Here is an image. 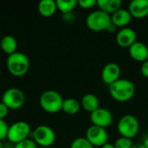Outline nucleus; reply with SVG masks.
<instances>
[{
  "label": "nucleus",
  "mask_w": 148,
  "mask_h": 148,
  "mask_svg": "<svg viewBox=\"0 0 148 148\" xmlns=\"http://www.w3.org/2000/svg\"><path fill=\"white\" fill-rule=\"evenodd\" d=\"M111 97L119 102H126L130 101L135 94L134 84L127 80L120 78L115 82L108 86Z\"/></svg>",
  "instance_id": "obj_1"
},
{
  "label": "nucleus",
  "mask_w": 148,
  "mask_h": 148,
  "mask_svg": "<svg viewBox=\"0 0 148 148\" xmlns=\"http://www.w3.org/2000/svg\"><path fill=\"white\" fill-rule=\"evenodd\" d=\"M6 64L9 72L16 77L24 75L29 69V60L22 52H15L8 56Z\"/></svg>",
  "instance_id": "obj_2"
},
{
  "label": "nucleus",
  "mask_w": 148,
  "mask_h": 148,
  "mask_svg": "<svg viewBox=\"0 0 148 148\" xmlns=\"http://www.w3.org/2000/svg\"><path fill=\"white\" fill-rule=\"evenodd\" d=\"M64 99L55 90H47L43 92L39 99L41 108L47 113L56 114L62 110Z\"/></svg>",
  "instance_id": "obj_3"
},
{
  "label": "nucleus",
  "mask_w": 148,
  "mask_h": 148,
  "mask_svg": "<svg viewBox=\"0 0 148 148\" xmlns=\"http://www.w3.org/2000/svg\"><path fill=\"white\" fill-rule=\"evenodd\" d=\"M117 130L121 137L127 139L134 138L140 130V122L133 114H125L118 121Z\"/></svg>",
  "instance_id": "obj_4"
},
{
  "label": "nucleus",
  "mask_w": 148,
  "mask_h": 148,
  "mask_svg": "<svg viewBox=\"0 0 148 148\" xmlns=\"http://www.w3.org/2000/svg\"><path fill=\"white\" fill-rule=\"evenodd\" d=\"M111 23V16L108 13L97 10L88 14L86 18L87 27L95 32L107 30L108 27Z\"/></svg>",
  "instance_id": "obj_5"
},
{
  "label": "nucleus",
  "mask_w": 148,
  "mask_h": 148,
  "mask_svg": "<svg viewBox=\"0 0 148 148\" xmlns=\"http://www.w3.org/2000/svg\"><path fill=\"white\" fill-rule=\"evenodd\" d=\"M30 133V127L25 121H16L9 127L7 139L12 144H17L28 139Z\"/></svg>",
  "instance_id": "obj_6"
},
{
  "label": "nucleus",
  "mask_w": 148,
  "mask_h": 148,
  "mask_svg": "<svg viewBox=\"0 0 148 148\" xmlns=\"http://www.w3.org/2000/svg\"><path fill=\"white\" fill-rule=\"evenodd\" d=\"M2 102L9 109L16 110L23 106L25 102V95L20 88H11L3 93L2 96Z\"/></svg>",
  "instance_id": "obj_7"
},
{
  "label": "nucleus",
  "mask_w": 148,
  "mask_h": 148,
  "mask_svg": "<svg viewBox=\"0 0 148 148\" xmlns=\"http://www.w3.org/2000/svg\"><path fill=\"white\" fill-rule=\"evenodd\" d=\"M33 137L36 144L43 148L49 147L56 141V134L54 130L46 125L37 127L33 133Z\"/></svg>",
  "instance_id": "obj_8"
},
{
  "label": "nucleus",
  "mask_w": 148,
  "mask_h": 148,
  "mask_svg": "<svg viewBox=\"0 0 148 148\" xmlns=\"http://www.w3.org/2000/svg\"><path fill=\"white\" fill-rule=\"evenodd\" d=\"M85 138L94 147H101L108 142V134L107 130L94 125L88 128Z\"/></svg>",
  "instance_id": "obj_9"
},
{
  "label": "nucleus",
  "mask_w": 148,
  "mask_h": 148,
  "mask_svg": "<svg viewBox=\"0 0 148 148\" xmlns=\"http://www.w3.org/2000/svg\"><path fill=\"white\" fill-rule=\"evenodd\" d=\"M90 121L94 126L106 129L112 125L114 115L110 110L100 107L98 109L90 114Z\"/></svg>",
  "instance_id": "obj_10"
},
{
  "label": "nucleus",
  "mask_w": 148,
  "mask_h": 148,
  "mask_svg": "<svg viewBox=\"0 0 148 148\" xmlns=\"http://www.w3.org/2000/svg\"><path fill=\"white\" fill-rule=\"evenodd\" d=\"M121 74V67L115 62H109L106 64L101 71V79L107 85H111L120 79Z\"/></svg>",
  "instance_id": "obj_11"
},
{
  "label": "nucleus",
  "mask_w": 148,
  "mask_h": 148,
  "mask_svg": "<svg viewBox=\"0 0 148 148\" xmlns=\"http://www.w3.org/2000/svg\"><path fill=\"white\" fill-rule=\"evenodd\" d=\"M135 42H137V35L134 29L131 28H122L116 35V42L120 47L129 48Z\"/></svg>",
  "instance_id": "obj_12"
},
{
  "label": "nucleus",
  "mask_w": 148,
  "mask_h": 148,
  "mask_svg": "<svg viewBox=\"0 0 148 148\" xmlns=\"http://www.w3.org/2000/svg\"><path fill=\"white\" fill-rule=\"evenodd\" d=\"M127 10L132 17L145 18L148 16V0H134L129 3Z\"/></svg>",
  "instance_id": "obj_13"
},
{
  "label": "nucleus",
  "mask_w": 148,
  "mask_h": 148,
  "mask_svg": "<svg viewBox=\"0 0 148 148\" xmlns=\"http://www.w3.org/2000/svg\"><path fill=\"white\" fill-rule=\"evenodd\" d=\"M130 56L136 62H144L148 60V47L142 42H135L128 48Z\"/></svg>",
  "instance_id": "obj_14"
},
{
  "label": "nucleus",
  "mask_w": 148,
  "mask_h": 148,
  "mask_svg": "<svg viewBox=\"0 0 148 148\" xmlns=\"http://www.w3.org/2000/svg\"><path fill=\"white\" fill-rule=\"evenodd\" d=\"M132 16L128 10L120 9L116 12L111 15V23L117 28H126L132 20Z\"/></svg>",
  "instance_id": "obj_15"
},
{
  "label": "nucleus",
  "mask_w": 148,
  "mask_h": 148,
  "mask_svg": "<svg viewBox=\"0 0 148 148\" xmlns=\"http://www.w3.org/2000/svg\"><path fill=\"white\" fill-rule=\"evenodd\" d=\"M96 5L100 10H102L108 15H112L121 9V0H97Z\"/></svg>",
  "instance_id": "obj_16"
},
{
  "label": "nucleus",
  "mask_w": 148,
  "mask_h": 148,
  "mask_svg": "<svg viewBox=\"0 0 148 148\" xmlns=\"http://www.w3.org/2000/svg\"><path fill=\"white\" fill-rule=\"evenodd\" d=\"M81 105L84 110L89 112L90 114L100 108V101L95 95L87 94L85 95L81 101Z\"/></svg>",
  "instance_id": "obj_17"
},
{
  "label": "nucleus",
  "mask_w": 148,
  "mask_h": 148,
  "mask_svg": "<svg viewBox=\"0 0 148 148\" xmlns=\"http://www.w3.org/2000/svg\"><path fill=\"white\" fill-rule=\"evenodd\" d=\"M37 8L39 13L45 17L52 16L57 10L56 3L54 0H42L39 2Z\"/></svg>",
  "instance_id": "obj_18"
},
{
  "label": "nucleus",
  "mask_w": 148,
  "mask_h": 148,
  "mask_svg": "<svg viewBox=\"0 0 148 148\" xmlns=\"http://www.w3.org/2000/svg\"><path fill=\"white\" fill-rule=\"evenodd\" d=\"M0 47L1 49L7 55H11L16 52L17 48V42L16 38L10 35L4 36L0 41Z\"/></svg>",
  "instance_id": "obj_19"
},
{
  "label": "nucleus",
  "mask_w": 148,
  "mask_h": 148,
  "mask_svg": "<svg viewBox=\"0 0 148 148\" xmlns=\"http://www.w3.org/2000/svg\"><path fill=\"white\" fill-rule=\"evenodd\" d=\"M81 102L75 98H68L63 101L62 110L67 114H76L81 109Z\"/></svg>",
  "instance_id": "obj_20"
},
{
  "label": "nucleus",
  "mask_w": 148,
  "mask_h": 148,
  "mask_svg": "<svg viewBox=\"0 0 148 148\" xmlns=\"http://www.w3.org/2000/svg\"><path fill=\"white\" fill-rule=\"evenodd\" d=\"M56 3L57 10H59L62 13V15L73 12L76 5H78L76 0H56Z\"/></svg>",
  "instance_id": "obj_21"
},
{
  "label": "nucleus",
  "mask_w": 148,
  "mask_h": 148,
  "mask_svg": "<svg viewBox=\"0 0 148 148\" xmlns=\"http://www.w3.org/2000/svg\"><path fill=\"white\" fill-rule=\"evenodd\" d=\"M70 148H95L92 144L85 138V137H79L75 139L71 145Z\"/></svg>",
  "instance_id": "obj_22"
},
{
  "label": "nucleus",
  "mask_w": 148,
  "mask_h": 148,
  "mask_svg": "<svg viewBox=\"0 0 148 148\" xmlns=\"http://www.w3.org/2000/svg\"><path fill=\"white\" fill-rule=\"evenodd\" d=\"M115 148H131L134 143L131 139H127L125 137H120L116 140L115 143L114 144Z\"/></svg>",
  "instance_id": "obj_23"
},
{
  "label": "nucleus",
  "mask_w": 148,
  "mask_h": 148,
  "mask_svg": "<svg viewBox=\"0 0 148 148\" xmlns=\"http://www.w3.org/2000/svg\"><path fill=\"white\" fill-rule=\"evenodd\" d=\"M14 148H37V147L34 140L27 139V140H23L17 144H15Z\"/></svg>",
  "instance_id": "obj_24"
},
{
  "label": "nucleus",
  "mask_w": 148,
  "mask_h": 148,
  "mask_svg": "<svg viewBox=\"0 0 148 148\" xmlns=\"http://www.w3.org/2000/svg\"><path fill=\"white\" fill-rule=\"evenodd\" d=\"M9 126L4 120L0 119V140H3L7 138Z\"/></svg>",
  "instance_id": "obj_25"
},
{
  "label": "nucleus",
  "mask_w": 148,
  "mask_h": 148,
  "mask_svg": "<svg viewBox=\"0 0 148 148\" xmlns=\"http://www.w3.org/2000/svg\"><path fill=\"white\" fill-rule=\"evenodd\" d=\"M77 3L82 9L88 10L96 5L97 0H79L77 1Z\"/></svg>",
  "instance_id": "obj_26"
},
{
  "label": "nucleus",
  "mask_w": 148,
  "mask_h": 148,
  "mask_svg": "<svg viewBox=\"0 0 148 148\" xmlns=\"http://www.w3.org/2000/svg\"><path fill=\"white\" fill-rule=\"evenodd\" d=\"M9 113V108L1 101L0 102V119L4 120V118L8 115Z\"/></svg>",
  "instance_id": "obj_27"
},
{
  "label": "nucleus",
  "mask_w": 148,
  "mask_h": 148,
  "mask_svg": "<svg viewBox=\"0 0 148 148\" xmlns=\"http://www.w3.org/2000/svg\"><path fill=\"white\" fill-rule=\"evenodd\" d=\"M140 72L144 77L148 78V60L142 62L141 67H140Z\"/></svg>",
  "instance_id": "obj_28"
},
{
  "label": "nucleus",
  "mask_w": 148,
  "mask_h": 148,
  "mask_svg": "<svg viewBox=\"0 0 148 148\" xmlns=\"http://www.w3.org/2000/svg\"><path fill=\"white\" fill-rule=\"evenodd\" d=\"M62 18H63V20H64L65 22H67V23H71V22H73V21L75 20V16L74 13L71 12V13H68V14H63Z\"/></svg>",
  "instance_id": "obj_29"
},
{
  "label": "nucleus",
  "mask_w": 148,
  "mask_h": 148,
  "mask_svg": "<svg viewBox=\"0 0 148 148\" xmlns=\"http://www.w3.org/2000/svg\"><path fill=\"white\" fill-rule=\"evenodd\" d=\"M116 29H117V27L114 25V24H113L112 23L109 24V26L108 27V29H107V31L108 32H109V33H114V32H115L116 31Z\"/></svg>",
  "instance_id": "obj_30"
},
{
  "label": "nucleus",
  "mask_w": 148,
  "mask_h": 148,
  "mask_svg": "<svg viewBox=\"0 0 148 148\" xmlns=\"http://www.w3.org/2000/svg\"><path fill=\"white\" fill-rule=\"evenodd\" d=\"M101 148H115L114 147V145H113V144H111V143H107V144H105L103 147H101Z\"/></svg>",
  "instance_id": "obj_31"
},
{
  "label": "nucleus",
  "mask_w": 148,
  "mask_h": 148,
  "mask_svg": "<svg viewBox=\"0 0 148 148\" xmlns=\"http://www.w3.org/2000/svg\"><path fill=\"white\" fill-rule=\"evenodd\" d=\"M131 148H146L143 144H134Z\"/></svg>",
  "instance_id": "obj_32"
},
{
  "label": "nucleus",
  "mask_w": 148,
  "mask_h": 148,
  "mask_svg": "<svg viewBox=\"0 0 148 148\" xmlns=\"http://www.w3.org/2000/svg\"><path fill=\"white\" fill-rule=\"evenodd\" d=\"M3 148H14V144L10 142V143H8L6 145H3Z\"/></svg>",
  "instance_id": "obj_33"
},
{
  "label": "nucleus",
  "mask_w": 148,
  "mask_h": 148,
  "mask_svg": "<svg viewBox=\"0 0 148 148\" xmlns=\"http://www.w3.org/2000/svg\"><path fill=\"white\" fill-rule=\"evenodd\" d=\"M143 145H144V147H145L146 148H148V137L147 138H146V140H144Z\"/></svg>",
  "instance_id": "obj_34"
},
{
  "label": "nucleus",
  "mask_w": 148,
  "mask_h": 148,
  "mask_svg": "<svg viewBox=\"0 0 148 148\" xmlns=\"http://www.w3.org/2000/svg\"><path fill=\"white\" fill-rule=\"evenodd\" d=\"M3 144L2 140H0V148H3Z\"/></svg>",
  "instance_id": "obj_35"
},
{
  "label": "nucleus",
  "mask_w": 148,
  "mask_h": 148,
  "mask_svg": "<svg viewBox=\"0 0 148 148\" xmlns=\"http://www.w3.org/2000/svg\"><path fill=\"white\" fill-rule=\"evenodd\" d=\"M0 75H1V70H0Z\"/></svg>",
  "instance_id": "obj_36"
}]
</instances>
